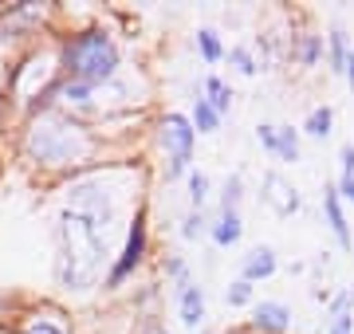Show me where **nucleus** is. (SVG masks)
I'll use <instances>...</instances> for the list:
<instances>
[{"label": "nucleus", "mask_w": 354, "mask_h": 334, "mask_svg": "<svg viewBox=\"0 0 354 334\" xmlns=\"http://www.w3.org/2000/svg\"><path fill=\"white\" fill-rule=\"evenodd\" d=\"M64 63H67V75L75 79V83L95 87V83L114 75L118 52H114V43L102 32H83V36H75L64 48Z\"/></svg>", "instance_id": "f257e3e1"}, {"label": "nucleus", "mask_w": 354, "mask_h": 334, "mask_svg": "<svg viewBox=\"0 0 354 334\" xmlns=\"http://www.w3.org/2000/svg\"><path fill=\"white\" fill-rule=\"evenodd\" d=\"M32 154L48 166H64L87 154V138L79 134V126H67V122H39L32 134Z\"/></svg>", "instance_id": "f03ea898"}, {"label": "nucleus", "mask_w": 354, "mask_h": 334, "mask_svg": "<svg viewBox=\"0 0 354 334\" xmlns=\"http://www.w3.org/2000/svg\"><path fill=\"white\" fill-rule=\"evenodd\" d=\"M162 141L169 146V154H174V161H169V177L185 173V169H189V157H193V126L181 115H165Z\"/></svg>", "instance_id": "7ed1b4c3"}, {"label": "nucleus", "mask_w": 354, "mask_h": 334, "mask_svg": "<svg viewBox=\"0 0 354 334\" xmlns=\"http://www.w3.org/2000/svg\"><path fill=\"white\" fill-rule=\"evenodd\" d=\"M142 252H146V220H134V228H130V240H127V252H122V259L114 264L111 271V283H122L130 275V271L142 264Z\"/></svg>", "instance_id": "20e7f679"}, {"label": "nucleus", "mask_w": 354, "mask_h": 334, "mask_svg": "<svg viewBox=\"0 0 354 334\" xmlns=\"http://www.w3.org/2000/svg\"><path fill=\"white\" fill-rule=\"evenodd\" d=\"M264 185H268V201L276 205L279 217H291V213H299V193H295V189H291L283 177H276V173H272Z\"/></svg>", "instance_id": "39448f33"}, {"label": "nucleus", "mask_w": 354, "mask_h": 334, "mask_svg": "<svg viewBox=\"0 0 354 334\" xmlns=\"http://www.w3.org/2000/svg\"><path fill=\"white\" fill-rule=\"evenodd\" d=\"M201 319H205V291L197 283H181V322L201 326Z\"/></svg>", "instance_id": "423d86ee"}, {"label": "nucleus", "mask_w": 354, "mask_h": 334, "mask_svg": "<svg viewBox=\"0 0 354 334\" xmlns=\"http://www.w3.org/2000/svg\"><path fill=\"white\" fill-rule=\"evenodd\" d=\"M256 326L260 331H272V334H283L291 326V315L283 303H260L256 307Z\"/></svg>", "instance_id": "0eeeda50"}, {"label": "nucleus", "mask_w": 354, "mask_h": 334, "mask_svg": "<svg viewBox=\"0 0 354 334\" xmlns=\"http://www.w3.org/2000/svg\"><path fill=\"white\" fill-rule=\"evenodd\" d=\"M272 271H276V252H272V248L248 252V259H244V283L264 279V275H272Z\"/></svg>", "instance_id": "6e6552de"}, {"label": "nucleus", "mask_w": 354, "mask_h": 334, "mask_svg": "<svg viewBox=\"0 0 354 334\" xmlns=\"http://www.w3.org/2000/svg\"><path fill=\"white\" fill-rule=\"evenodd\" d=\"M323 208H327L335 236H339L342 244H351V232H346V217H342V205H339V193H335V189H327V197H323Z\"/></svg>", "instance_id": "1a4fd4ad"}, {"label": "nucleus", "mask_w": 354, "mask_h": 334, "mask_svg": "<svg viewBox=\"0 0 354 334\" xmlns=\"http://www.w3.org/2000/svg\"><path fill=\"white\" fill-rule=\"evenodd\" d=\"M213 240L221 248L236 244V240H241V217H236V213H221V220H216V228H213Z\"/></svg>", "instance_id": "9d476101"}, {"label": "nucleus", "mask_w": 354, "mask_h": 334, "mask_svg": "<svg viewBox=\"0 0 354 334\" xmlns=\"http://www.w3.org/2000/svg\"><path fill=\"white\" fill-rule=\"evenodd\" d=\"M272 154H279L283 161H295V157H299V130L279 126V130H276V146H272Z\"/></svg>", "instance_id": "9b49d317"}, {"label": "nucleus", "mask_w": 354, "mask_h": 334, "mask_svg": "<svg viewBox=\"0 0 354 334\" xmlns=\"http://www.w3.org/2000/svg\"><path fill=\"white\" fill-rule=\"evenodd\" d=\"M205 90H209V99H205V103L213 106V110H216V118H221V115L228 110V103H232V90H228V87H225V83H221L216 75L209 79V83H205Z\"/></svg>", "instance_id": "f8f14e48"}, {"label": "nucleus", "mask_w": 354, "mask_h": 334, "mask_svg": "<svg viewBox=\"0 0 354 334\" xmlns=\"http://www.w3.org/2000/svg\"><path fill=\"white\" fill-rule=\"evenodd\" d=\"M24 334H67V322L59 315H36V319H28Z\"/></svg>", "instance_id": "ddd939ff"}, {"label": "nucleus", "mask_w": 354, "mask_h": 334, "mask_svg": "<svg viewBox=\"0 0 354 334\" xmlns=\"http://www.w3.org/2000/svg\"><path fill=\"white\" fill-rule=\"evenodd\" d=\"M330 122H335V110L330 106H315L311 115H307V134H315V138H327L330 134Z\"/></svg>", "instance_id": "4468645a"}, {"label": "nucleus", "mask_w": 354, "mask_h": 334, "mask_svg": "<svg viewBox=\"0 0 354 334\" xmlns=\"http://www.w3.org/2000/svg\"><path fill=\"white\" fill-rule=\"evenodd\" d=\"M351 326H354V319H351V295H339V299H335V319H330V334H354Z\"/></svg>", "instance_id": "2eb2a0df"}, {"label": "nucleus", "mask_w": 354, "mask_h": 334, "mask_svg": "<svg viewBox=\"0 0 354 334\" xmlns=\"http://www.w3.org/2000/svg\"><path fill=\"white\" fill-rule=\"evenodd\" d=\"M335 193H342L346 201H354V146H342V181Z\"/></svg>", "instance_id": "dca6fc26"}, {"label": "nucleus", "mask_w": 354, "mask_h": 334, "mask_svg": "<svg viewBox=\"0 0 354 334\" xmlns=\"http://www.w3.org/2000/svg\"><path fill=\"white\" fill-rule=\"evenodd\" d=\"M216 122H221V118H216V110L205 103V99H197V106H193V126L201 130V134H213Z\"/></svg>", "instance_id": "f3484780"}, {"label": "nucleus", "mask_w": 354, "mask_h": 334, "mask_svg": "<svg viewBox=\"0 0 354 334\" xmlns=\"http://www.w3.org/2000/svg\"><path fill=\"white\" fill-rule=\"evenodd\" d=\"M197 43H201V55L209 59V63H216V59L225 55V48H221L216 32H209V28H205V32H197Z\"/></svg>", "instance_id": "a211bd4d"}, {"label": "nucleus", "mask_w": 354, "mask_h": 334, "mask_svg": "<svg viewBox=\"0 0 354 334\" xmlns=\"http://www.w3.org/2000/svg\"><path fill=\"white\" fill-rule=\"evenodd\" d=\"M330 59H335V71H342L346 59H351V43H346L342 32H330Z\"/></svg>", "instance_id": "6ab92c4d"}, {"label": "nucleus", "mask_w": 354, "mask_h": 334, "mask_svg": "<svg viewBox=\"0 0 354 334\" xmlns=\"http://www.w3.org/2000/svg\"><path fill=\"white\" fill-rule=\"evenodd\" d=\"M189 197H193V208L201 213L205 197H209V177H205V173H193V177H189Z\"/></svg>", "instance_id": "aec40b11"}, {"label": "nucleus", "mask_w": 354, "mask_h": 334, "mask_svg": "<svg viewBox=\"0 0 354 334\" xmlns=\"http://www.w3.org/2000/svg\"><path fill=\"white\" fill-rule=\"evenodd\" d=\"M59 95H64L67 103H87L91 87H87V83H75V79H67L64 87H59Z\"/></svg>", "instance_id": "412c9836"}, {"label": "nucleus", "mask_w": 354, "mask_h": 334, "mask_svg": "<svg viewBox=\"0 0 354 334\" xmlns=\"http://www.w3.org/2000/svg\"><path fill=\"white\" fill-rule=\"evenodd\" d=\"M248 299H252V283L236 279V283H232V287H228V303H232V307H244Z\"/></svg>", "instance_id": "4be33fe9"}, {"label": "nucleus", "mask_w": 354, "mask_h": 334, "mask_svg": "<svg viewBox=\"0 0 354 334\" xmlns=\"http://www.w3.org/2000/svg\"><path fill=\"white\" fill-rule=\"evenodd\" d=\"M228 59H232V63L241 67L244 75H256V59L248 55V48H232V52H228Z\"/></svg>", "instance_id": "5701e85b"}, {"label": "nucleus", "mask_w": 354, "mask_h": 334, "mask_svg": "<svg viewBox=\"0 0 354 334\" xmlns=\"http://www.w3.org/2000/svg\"><path fill=\"white\" fill-rule=\"evenodd\" d=\"M319 48H323V39H319V36H307V39H304V63H307V67L319 59Z\"/></svg>", "instance_id": "b1692460"}, {"label": "nucleus", "mask_w": 354, "mask_h": 334, "mask_svg": "<svg viewBox=\"0 0 354 334\" xmlns=\"http://www.w3.org/2000/svg\"><path fill=\"white\" fill-rule=\"evenodd\" d=\"M201 224H205V220H201V213H193V217L185 220V236H197V232H201Z\"/></svg>", "instance_id": "393cba45"}, {"label": "nucleus", "mask_w": 354, "mask_h": 334, "mask_svg": "<svg viewBox=\"0 0 354 334\" xmlns=\"http://www.w3.org/2000/svg\"><path fill=\"white\" fill-rule=\"evenodd\" d=\"M260 141L272 150V146H276V126H260Z\"/></svg>", "instance_id": "a878e982"}]
</instances>
